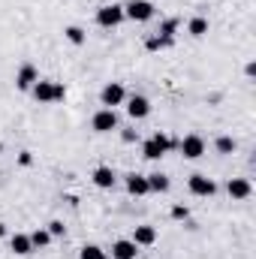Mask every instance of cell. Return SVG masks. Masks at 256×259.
Here are the masks:
<instances>
[{"instance_id":"obj_32","label":"cell","mask_w":256,"mask_h":259,"mask_svg":"<svg viewBox=\"0 0 256 259\" xmlns=\"http://www.w3.org/2000/svg\"><path fill=\"white\" fill-rule=\"evenodd\" d=\"M0 154H3V142H0Z\"/></svg>"},{"instance_id":"obj_14","label":"cell","mask_w":256,"mask_h":259,"mask_svg":"<svg viewBox=\"0 0 256 259\" xmlns=\"http://www.w3.org/2000/svg\"><path fill=\"white\" fill-rule=\"evenodd\" d=\"M226 193L232 196L235 202H241V199H247V196L253 193V187H250L247 178H229V181H226Z\"/></svg>"},{"instance_id":"obj_9","label":"cell","mask_w":256,"mask_h":259,"mask_svg":"<svg viewBox=\"0 0 256 259\" xmlns=\"http://www.w3.org/2000/svg\"><path fill=\"white\" fill-rule=\"evenodd\" d=\"M36 81H39V69H36V66L33 64L18 66V72H15V88H18V91H30Z\"/></svg>"},{"instance_id":"obj_20","label":"cell","mask_w":256,"mask_h":259,"mask_svg":"<svg viewBox=\"0 0 256 259\" xmlns=\"http://www.w3.org/2000/svg\"><path fill=\"white\" fill-rule=\"evenodd\" d=\"M64 39H66V42H72V46H84L88 33H84V27H78V24H69V27H64Z\"/></svg>"},{"instance_id":"obj_8","label":"cell","mask_w":256,"mask_h":259,"mask_svg":"<svg viewBox=\"0 0 256 259\" xmlns=\"http://www.w3.org/2000/svg\"><path fill=\"white\" fill-rule=\"evenodd\" d=\"M124 103H127V115L133 118V121H142V118L151 115V100L142 97V94H133V97H127Z\"/></svg>"},{"instance_id":"obj_2","label":"cell","mask_w":256,"mask_h":259,"mask_svg":"<svg viewBox=\"0 0 256 259\" xmlns=\"http://www.w3.org/2000/svg\"><path fill=\"white\" fill-rule=\"evenodd\" d=\"M124 100H127V88H124L121 81H109V84H103V91H100V103H103V109L124 106Z\"/></svg>"},{"instance_id":"obj_30","label":"cell","mask_w":256,"mask_h":259,"mask_svg":"<svg viewBox=\"0 0 256 259\" xmlns=\"http://www.w3.org/2000/svg\"><path fill=\"white\" fill-rule=\"evenodd\" d=\"M244 72H247V78H253V72H256V64H253V61L244 66Z\"/></svg>"},{"instance_id":"obj_13","label":"cell","mask_w":256,"mask_h":259,"mask_svg":"<svg viewBox=\"0 0 256 259\" xmlns=\"http://www.w3.org/2000/svg\"><path fill=\"white\" fill-rule=\"evenodd\" d=\"M124 184H127V193L130 196H148V193H151V187H148V175L130 172L127 178H124Z\"/></svg>"},{"instance_id":"obj_29","label":"cell","mask_w":256,"mask_h":259,"mask_svg":"<svg viewBox=\"0 0 256 259\" xmlns=\"http://www.w3.org/2000/svg\"><path fill=\"white\" fill-rule=\"evenodd\" d=\"M121 139H124L127 145H133V142H139V133H136V130H121Z\"/></svg>"},{"instance_id":"obj_15","label":"cell","mask_w":256,"mask_h":259,"mask_svg":"<svg viewBox=\"0 0 256 259\" xmlns=\"http://www.w3.org/2000/svg\"><path fill=\"white\" fill-rule=\"evenodd\" d=\"M139 256V247L133 238H118L112 244V259H136Z\"/></svg>"},{"instance_id":"obj_10","label":"cell","mask_w":256,"mask_h":259,"mask_svg":"<svg viewBox=\"0 0 256 259\" xmlns=\"http://www.w3.org/2000/svg\"><path fill=\"white\" fill-rule=\"evenodd\" d=\"M91 181H94V187H100V190H112L115 181H118V172H115L112 166H97V169L91 172Z\"/></svg>"},{"instance_id":"obj_26","label":"cell","mask_w":256,"mask_h":259,"mask_svg":"<svg viewBox=\"0 0 256 259\" xmlns=\"http://www.w3.org/2000/svg\"><path fill=\"white\" fill-rule=\"evenodd\" d=\"M172 220H190V208L187 205H172Z\"/></svg>"},{"instance_id":"obj_6","label":"cell","mask_w":256,"mask_h":259,"mask_svg":"<svg viewBox=\"0 0 256 259\" xmlns=\"http://www.w3.org/2000/svg\"><path fill=\"white\" fill-rule=\"evenodd\" d=\"M118 112L115 109H100V112H94V118H91V127L97 130V133H112V130H118Z\"/></svg>"},{"instance_id":"obj_23","label":"cell","mask_w":256,"mask_h":259,"mask_svg":"<svg viewBox=\"0 0 256 259\" xmlns=\"http://www.w3.org/2000/svg\"><path fill=\"white\" fill-rule=\"evenodd\" d=\"M214 148H217V154H235V148H238V142H235L232 136H217V142H214Z\"/></svg>"},{"instance_id":"obj_7","label":"cell","mask_w":256,"mask_h":259,"mask_svg":"<svg viewBox=\"0 0 256 259\" xmlns=\"http://www.w3.org/2000/svg\"><path fill=\"white\" fill-rule=\"evenodd\" d=\"M178 151L184 154V160H199V157L205 154V139L196 136V133H190V136H184V139L178 142Z\"/></svg>"},{"instance_id":"obj_33","label":"cell","mask_w":256,"mask_h":259,"mask_svg":"<svg viewBox=\"0 0 256 259\" xmlns=\"http://www.w3.org/2000/svg\"><path fill=\"white\" fill-rule=\"evenodd\" d=\"M136 259H148V256H136Z\"/></svg>"},{"instance_id":"obj_12","label":"cell","mask_w":256,"mask_h":259,"mask_svg":"<svg viewBox=\"0 0 256 259\" xmlns=\"http://www.w3.org/2000/svg\"><path fill=\"white\" fill-rule=\"evenodd\" d=\"M9 250H12L15 256H30V253H33L30 235H27V232H12V235H9Z\"/></svg>"},{"instance_id":"obj_17","label":"cell","mask_w":256,"mask_h":259,"mask_svg":"<svg viewBox=\"0 0 256 259\" xmlns=\"http://www.w3.org/2000/svg\"><path fill=\"white\" fill-rule=\"evenodd\" d=\"M148 187H151V193H169L172 181H169V175H163V172H151V175H148Z\"/></svg>"},{"instance_id":"obj_31","label":"cell","mask_w":256,"mask_h":259,"mask_svg":"<svg viewBox=\"0 0 256 259\" xmlns=\"http://www.w3.org/2000/svg\"><path fill=\"white\" fill-rule=\"evenodd\" d=\"M6 235H9V229H6V223L0 220V238H6Z\"/></svg>"},{"instance_id":"obj_16","label":"cell","mask_w":256,"mask_h":259,"mask_svg":"<svg viewBox=\"0 0 256 259\" xmlns=\"http://www.w3.org/2000/svg\"><path fill=\"white\" fill-rule=\"evenodd\" d=\"M133 241H136V247H151V244H157V229L142 223L133 229Z\"/></svg>"},{"instance_id":"obj_24","label":"cell","mask_w":256,"mask_h":259,"mask_svg":"<svg viewBox=\"0 0 256 259\" xmlns=\"http://www.w3.org/2000/svg\"><path fill=\"white\" fill-rule=\"evenodd\" d=\"M78 259H109V253L103 247H97V244H84L78 250Z\"/></svg>"},{"instance_id":"obj_1","label":"cell","mask_w":256,"mask_h":259,"mask_svg":"<svg viewBox=\"0 0 256 259\" xmlns=\"http://www.w3.org/2000/svg\"><path fill=\"white\" fill-rule=\"evenodd\" d=\"M172 148H178V142H175L169 133L157 130L151 139H145V142H142V157H145V160H160V157H166Z\"/></svg>"},{"instance_id":"obj_27","label":"cell","mask_w":256,"mask_h":259,"mask_svg":"<svg viewBox=\"0 0 256 259\" xmlns=\"http://www.w3.org/2000/svg\"><path fill=\"white\" fill-rule=\"evenodd\" d=\"M64 100H66V84L55 81V103H64Z\"/></svg>"},{"instance_id":"obj_11","label":"cell","mask_w":256,"mask_h":259,"mask_svg":"<svg viewBox=\"0 0 256 259\" xmlns=\"http://www.w3.org/2000/svg\"><path fill=\"white\" fill-rule=\"evenodd\" d=\"M30 94H33L36 103L49 106V103H55V81H52V78H39V81L30 88Z\"/></svg>"},{"instance_id":"obj_22","label":"cell","mask_w":256,"mask_h":259,"mask_svg":"<svg viewBox=\"0 0 256 259\" xmlns=\"http://www.w3.org/2000/svg\"><path fill=\"white\" fill-rule=\"evenodd\" d=\"M178 27H181V21H178V18H163V21H160V27H157V33H160V36H166V39H175Z\"/></svg>"},{"instance_id":"obj_18","label":"cell","mask_w":256,"mask_h":259,"mask_svg":"<svg viewBox=\"0 0 256 259\" xmlns=\"http://www.w3.org/2000/svg\"><path fill=\"white\" fill-rule=\"evenodd\" d=\"M172 46H175V39H166L160 33H148L145 36V49L148 52H163V49H172Z\"/></svg>"},{"instance_id":"obj_21","label":"cell","mask_w":256,"mask_h":259,"mask_svg":"<svg viewBox=\"0 0 256 259\" xmlns=\"http://www.w3.org/2000/svg\"><path fill=\"white\" fill-rule=\"evenodd\" d=\"M187 33H190V36H196V39H199V36H205V33H208V18L193 15L190 21H187Z\"/></svg>"},{"instance_id":"obj_25","label":"cell","mask_w":256,"mask_h":259,"mask_svg":"<svg viewBox=\"0 0 256 259\" xmlns=\"http://www.w3.org/2000/svg\"><path fill=\"white\" fill-rule=\"evenodd\" d=\"M46 229H49V235H52V238H61V235H66V226H64V220H52V223H49Z\"/></svg>"},{"instance_id":"obj_28","label":"cell","mask_w":256,"mask_h":259,"mask_svg":"<svg viewBox=\"0 0 256 259\" xmlns=\"http://www.w3.org/2000/svg\"><path fill=\"white\" fill-rule=\"evenodd\" d=\"M18 166H24V169L33 166V154L30 151H18Z\"/></svg>"},{"instance_id":"obj_5","label":"cell","mask_w":256,"mask_h":259,"mask_svg":"<svg viewBox=\"0 0 256 259\" xmlns=\"http://www.w3.org/2000/svg\"><path fill=\"white\" fill-rule=\"evenodd\" d=\"M187 190H190L193 196H202V199H208V196L217 193V184H214L208 175L196 172V175H190V178H187Z\"/></svg>"},{"instance_id":"obj_3","label":"cell","mask_w":256,"mask_h":259,"mask_svg":"<svg viewBox=\"0 0 256 259\" xmlns=\"http://www.w3.org/2000/svg\"><path fill=\"white\" fill-rule=\"evenodd\" d=\"M154 9L157 6L151 0H127L124 3V18H130V21H151Z\"/></svg>"},{"instance_id":"obj_4","label":"cell","mask_w":256,"mask_h":259,"mask_svg":"<svg viewBox=\"0 0 256 259\" xmlns=\"http://www.w3.org/2000/svg\"><path fill=\"white\" fill-rule=\"evenodd\" d=\"M124 21V6L121 3H103L97 9V24L100 27H118Z\"/></svg>"},{"instance_id":"obj_19","label":"cell","mask_w":256,"mask_h":259,"mask_svg":"<svg viewBox=\"0 0 256 259\" xmlns=\"http://www.w3.org/2000/svg\"><path fill=\"white\" fill-rule=\"evenodd\" d=\"M27 235H30V244H33V250H46V247L55 241V238L49 235V229H46V226H39V229H33V232H27Z\"/></svg>"}]
</instances>
